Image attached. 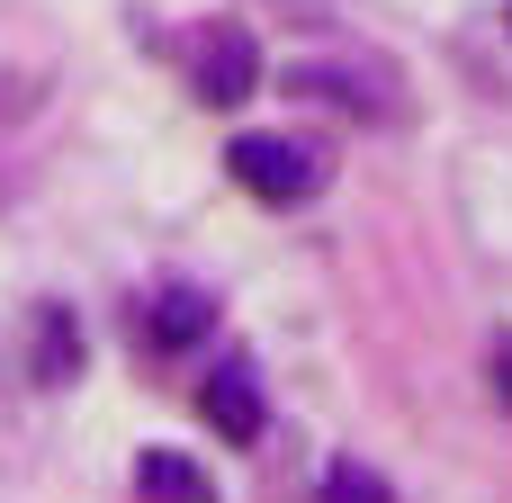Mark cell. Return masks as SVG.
I'll list each match as a JSON object with an SVG mask.
<instances>
[{
	"label": "cell",
	"instance_id": "8",
	"mask_svg": "<svg viewBox=\"0 0 512 503\" xmlns=\"http://www.w3.org/2000/svg\"><path fill=\"white\" fill-rule=\"evenodd\" d=\"M324 503H396V495H387V477H378V468H360V459H342V468L324 477Z\"/></svg>",
	"mask_w": 512,
	"mask_h": 503
},
{
	"label": "cell",
	"instance_id": "1",
	"mask_svg": "<svg viewBox=\"0 0 512 503\" xmlns=\"http://www.w3.org/2000/svg\"><path fill=\"white\" fill-rule=\"evenodd\" d=\"M225 171H234L252 198H270V207H306V198L324 189V162H315L297 135H234V144H225Z\"/></svg>",
	"mask_w": 512,
	"mask_h": 503
},
{
	"label": "cell",
	"instance_id": "4",
	"mask_svg": "<svg viewBox=\"0 0 512 503\" xmlns=\"http://www.w3.org/2000/svg\"><path fill=\"white\" fill-rule=\"evenodd\" d=\"M135 495H144V503H216V486H207L198 459H180V450H144V459H135Z\"/></svg>",
	"mask_w": 512,
	"mask_h": 503
},
{
	"label": "cell",
	"instance_id": "9",
	"mask_svg": "<svg viewBox=\"0 0 512 503\" xmlns=\"http://www.w3.org/2000/svg\"><path fill=\"white\" fill-rule=\"evenodd\" d=\"M495 396L512 405V342H495Z\"/></svg>",
	"mask_w": 512,
	"mask_h": 503
},
{
	"label": "cell",
	"instance_id": "5",
	"mask_svg": "<svg viewBox=\"0 0 512 503\" xmlns=\"http://www.w3.org/2000/svg\"><path fill=\"white\" fill-rule=\"evenodd\" d=\"M288 90L333 99V108H369V117H387V108H396V81H387V72H288Z\"/></svg>",
	"mask_w": 512,
	"mask_h": 503
},
{
	"label": "cell",
	"instance_id": "2",
	"mask_svg": "<svg viewBox=\"0 0 512 503\" xmlns=\"http://www.w3.org/2000/svg\"><path fill=\"white\" fill-rule=\"evenodd\" d=\"M261 90V45L243 27H207L198 36V99L207 108H243Z\"/></svg>",
	"mask_w": 512,
	"mask_h": 503
},
{
	"label": "cell",
	"instance_id": "7",
	"mask_svg": "<svg viewBox=\"0 0 512 503\" xmlns=\"http://www.w3.org/2000/svg\"><path fill=\"white\" fill-rule=\"evenodd\" d=\"M72 369H81V333H72L63 306H45V315H36V378L54 387V378H72Z\"/></svg>",
	"mask_w": 512,
	"mask_h": 503
},
{
	"label": "cell",
	"instance_id": "3",
	"mask_svg": "<svg viewBox=\"0 0 512 503\" xmlns=\"http://www.w3.org/2000/svg\"><path fill=\"white\" fill-rule=\"evenodd\" d=\"M198 414L225 432V441H261V378L243 360H216L207 387H198Z\"/></svg>",
	"mask_w": 512,
	"mask_h": 503
},
{
	"label": "cell",
	"instance_id": "6",
	"mask_svg": "<svg viewBox=\"0 0 512 503\" xmlns=\"http://www.w3.org/2000/svg\"><path fill=\"white\" fill-rule=\"evenodd\" d=\"M207 324H216V306H207L198 288H162V297H153V351H198Z\"/></svg>",
	"mask_w": 512,
	"mask_h": 503
}]
</instances>
